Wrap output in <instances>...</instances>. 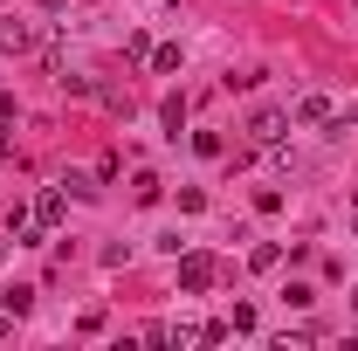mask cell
<instances>
[{"mask_svg":"<svg viewBox=\"0 0 358 351\" xmlns=\"http://www.w3.org/2000/svg\"><path fill=\"white\" fill-rule=\"evenodd\" d=\"M214 275H221V268H214V255H179V289H186V296L214 289Z\"/></svg>","mask_w":358,"mask_h":351,"instance_id":"6da1fadb","label":"cell"},{"mask_svg":"<svg viewBox=\"0 0 358 351\" xmlns=\"http://www.w3.org/2000/svg\"><path fill=\"white\" fill-rule=\"evenodd\" d=\"M282 131H289V117H282V110H255V117H248V145H282Z\"/></svg>","mask_w":358,"mask_h":351,"instance_id":"7a4b0ae2","label":"cell"},{"mask_svg":"<svg viewBox=\"0 0 358 351\" xmlns=\"http://www.w3.org/2000/svg\"><path fill=\"white\" fill-rule=\"evenodd\" d=\"M28 48H35V28L7 14V21H0V55H28Z\"/></svg>","mask_w":358,"mask_h":351,"instance_id":"3957f363","label":"cell"},{"mask_svg":"<svg viewBox=\"0 0 358 351\" xmlns=\"http://www.w3.org/2000/svg\"><path fill=\"white\" fill-rule=\"evenodd\" d=\"M0 310H7V317H28V310H35V289H28V282L0 289Z\"/></svg>","mask_w":358,"mask_h":351,"instance_id":"277c9868","label":"cell"},{"mask_svg":"<svg viewBox=\"0 0 358 351\" xmlns=\"http://www.w3.org/2000/svg\"><path fill=\"white\" fill-rule=\"evenodd\" d=\"M324 117H331V96H303L296 103V124H324Z\"/></svg>","mask_w":358,"mask_h":351,"instance_id":"5b68a950","label":"cell"},{"mask_svg":"<svg viewBox=\"0 0 358 351\" xmlns=\"http://www.w3.org/2000/svg\"><path fill=\"white\" fill-rule=\"evenodd\" d=\"M159 193H166V186H159L152 173H138V179H131V200H138V207H159Z\"/></svg>","mask_w":358,"mask_h":351,"instance_id":"8992f818","label":"cell"},{"mask_svg":"<svg viewBox=\"0 0 358 351\" xmlns=\"http://www.w3.org/2000/svg\"><path fill=\"white\" fill-rule=\"evenodd\" d=\"M152 69L173 76V69H179V42H159V48H152Z\"/></svg>","mask_w":358,"mask_h":351,"instance_id":"52a82bcc","label":"cell"},{"mask_svg":"<svg viewBox=\"0 0 358 351\" xmlns=\"http://www.w3.org/2000/svg\"><path fill=\"white\" fill-rule=\"evenodd\" d=\"M35 220L55 227V220H62V193H42V200H35Z\"/></svg>","mask_w":358,"mask_h":351,"instance_id":"ba28073f","label":"cell"},{"mask_svg":"<svg viewBox=\"0 0 358 351\" xmlns=\"http://www.w3.org/2000/svg\"><path fill=\"white\" fill-rule=\"evenodd\" d=\"M193 152L200 159H221V131H193Z\"/></svg>","mask_w":358,"mask_h":351,"instance_id":"9c48e42d","label":"cell"},{"mask_svg":"<svg viewBox=\"0 0 358 351\" xmlns=\"http://www.w3.org/2000/svg\"><path fill=\"white\" fill-rule=\"evenodd\" d=\"M166 124H173V138H179V124H186V96H179V89L166 96Z\"/></svg>","mask_w":358,"mask_h":351,"instance_id":"30bf717a","label":"cell"},{"mask_svg":"<svg viewBox=\"0 0 358 351\" xmlns=\"http://www.w3.org/2000/svg\"><path fill=\"white\" fill-rule=\"evenodd\" d=\"M62 7H69V0H42V14H62Z\"/></svg>","mask_w":358,"mask_h":351,"instance_id":"8fae6325","label":"cell"},{"mask_svg":"<svg viewBox=\"0 0 358 351\" xmlns=\"http://www.w3.org/2000/svg\"><path fill=\"white\" fill-rule=\"evenodd\" d=\"M0 262H7V241H0Z\"/></svg>","mask_w":358,"mask_h":351,"instance_id":"7c38bea8","label":"cell"},{"mask_svg":"<svg viewBox=\"0 0 358 351\" xmlns=\"http://www.w3.org/2000/svg\"><path fill=\"white\" fill-rule=\"evenodd\" d=\"M352 310H358V296H352Z\"/></svg>","mask_w":358,"mask_h":351,"instance_id":"4fadbf2b","label":"cell"}]
</instances>
